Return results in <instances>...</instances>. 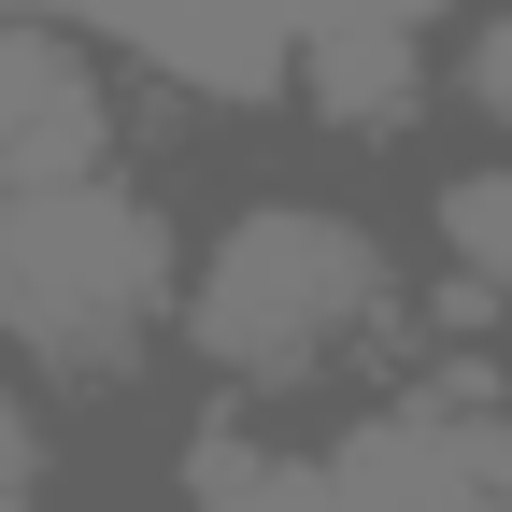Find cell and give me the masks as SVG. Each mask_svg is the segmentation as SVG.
I'll return each instance as SVG.
<instances>
[{
  "instance_id": "1",
  "label": "cell",
  "mask_w": 512,
  "mask_h": 512,
  "mask_svg": "<svg viewBox=\"0 0 512 512\" xmlns=\"http://www.w3.org/2000/svg\"><path fill=\"white\" fill-rule=\"evenodd\" d=\"M441 356L399 171L328 143H228L185 157V299H171V399L342 427L356 399Z\"/></svg>"
},
{
  "instance_id": "2",
  "label": "cell",
  "mask_w": 512,
  "mask_h": 512,
  "mask_svg": "<svg viewBox=\"0 0 512 512\" xmlns=\"http://www.w3.org/2000/svg\"><path fill=\"white\" fill-rule=\"evenodd\" d=\"M171 299H185V157L0 185V370L72 441L171 413Z\"/></svg>"
},
{
  "instance_id": "3",
  "label": "cell",
  "mask_w": 512,
  "mask_h": 512,
  "mask_svg": "<svg viewBox=\"0 0 512 512\" xmlns=\"http://www.w3.org/2000/svg\"><path fill=\"white\" fill-rule=\"evenodd\" d=\"M114 157H171L157 86L128 72V43L100 15H72V0H0V185L114 171Z\"/></svg>"
},
{
  "instance_id": "4",
  "label": "cell",
  "mask_w": 512,
  "mask_h": 512,
  "mask_svg": "<svg viewBox=\"0 0 512 512\" xmlns=\"http://www.w3.org/2000/svg\"><path fill=\"white\" fill-rule=\"evenodd\" d=\"M399 214H413V271H427V328L512 356V143H441L399 171Z\"/></svg>"
},
{
  "instance_id": "5",
  "label": "cell",
  "mask_w": 512,
  "mask_h": 512,
  "mask_svg": "<svg viewBox=\"0 0 512 512\" xmlns=\"http://www.w3.org/2000/svg\"><path fill=\"white\" fill-rule=\"evenodd\" d=\"M441 128L456 143H512V0H456L441 15Z\"/></svg>"
},
{
  "instance_id": "6",
  "label": "cell",
  "mask_w": 512,
  "mask_h": 512,
  "mask_svg": "<svg viewBox=\"0 0 512 512\" xmlns=\"http://www.w3.org/2000/svg\"><path fill=\"white\" fill-rule=\"evenodd\" d=\"M72 484H86V441L57 427L15 370H0V512H86Z\"/></svg>"
}]
</instances>
